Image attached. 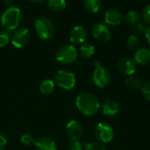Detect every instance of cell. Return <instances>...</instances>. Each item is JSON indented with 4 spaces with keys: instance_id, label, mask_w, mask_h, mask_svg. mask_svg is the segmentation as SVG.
<instances>
[{
    "instance_id": "obj_1",
    "label": "cell",
    "mask_w": 150,
    "mask_h": 150,
    "mask_svg": "<svg viewBox=\"0 0 150 150\" xmlns=\"http://www.w3.org/2000/svg\"><path fill=\"white\" fill-rule=\"evenodd\" d=\"M76 105L77 110L86 117L95 116L100 109V103L98 97L90 92H83L78 95Z\"/></svg>"
},
{
    "instance_id": "obj_2",
    "label": "cell",
    "mask_w": 150,
    "mask_h": 150,
    "mask_svg": "<svg viewBox=\"0 0 150 150\" xmlns=\"http://www.w3.org/2000/svg\"><path fill=\"white\" fill-rule=\"evenodd\" d=\"M22 19L23 15L21 10L16 6H10L3 12L1 17V24L4 30L11 32L17 29L20 26Z\"/></svg>"
},
{
    "instance_id": "obj_3",
    "label": "cell",
    "mask_w": 150,
    "mask_h": 150,
    "mask_svg": "<svg viewBox=\"0 0 150 150\" xmlns=\"http://www.w3.org/2000/svg\"><path fill=\"white\" fill-rule=\"evenodd\" d=\"M93 65L95 68L93 74H92L93 83L95 84V86L100 88H104L107 87L110 84L111 80H112L111 72L107 68L102 66L100 61L98 60L94 61Z\"/></svg>"
},
{
    "instance_id": "obj_4",
    "label": "cell",
    "mask_w": 150,
    "mask_h": 150,
    "mask_svg": "<svg viewBox=\"0 0 150 150\" xmlns=\"http://www.w3.org/2000/svg\"><path fill=\"white\" fill-rule=\"evenodd\" d=\"M34 27L40 39L47 41L51 39L54 34V26L47 17H40L35 20Z\"/></svg>"
},
{
    "instance_id": "obj_5",
    "label": "cell",
    "mask_w": 150,
    "mask_h": 150,
    "mask_svg": "<svg viewBox=\"0 0 150 150\" xmlns=\"http://www.w3.org/2000/svg\"><path fill=\"white\" fill-rule=\"evenodd\" d=\"M77 55L76 49L73 45L67 44L60 47L57 50L55 53V59L61 64L67 65L76 62L77 59Z\"/></svg>"
},
{
    "instance_id": "obj_6",
    "label": "cell",
    "mask_w": 150,
    "mask_h": 150,
    "mask_svg": "<svg viewBox=\"0 0 150 150\" xmlns=\"http://www.w3.org/2000/svg\"><path fill=\"white\" fill-rule=\"evenodd\" d=\"M76 76L68 70H60L54 75V83L61 88L70 90L76 86Z\"/></svg>"
},
{
    "instance_id": "obj_7",
    "label": "cell",
    "mask_w": 150,
    "mask_h": 150,
    "mask_svg": "<svg viewBox=\"0 0 150 150\" xmlns=\"http://www.w3.org/2000/svg\"><path fill=\"white\" fill-rule=\"evenodd\" d=\"M96 138L103 143H108L112 141L114 138V130L113 128L105 123H99L95 127L94 131Z\"/></svg>"
},
{
    "instance_id": "obj_8",
    "label": "cell",
    "mask_w": 150,
    "mask_h": 150,
    "mask_svg": "<svg viewBox=\"0 0 150 150\" xmlns=\"http://www.w3.org/2000/svg\"><path fill=\"white\" fill-rule=\"evenodd\" d=\"M31 40V34L28 29L20 28L16 30L11 36V42L12 45L18 49H21L26 46Z\"/></svg>"
},
{
    "instance_id": "obj_9",
    "label": "cell",
    "mask_w": 150,
    "mask_h": 150,
    "mask_svg": "<svg viewBox=\"0 0 150 150\" xmlns=\"http://www.w3.org/2000/svg\"><path fill=\"white\" fill-rule=\"evenodd\" d=\"M91 33L94 39L102 43L107 42L111 39V32L109 28L104 24H100V23L96 24L92 27Z\"/></svg>"
},
{
    "instance_id": "obj_10",
    "label": "cell",
    "mask_w": 150,
    "mask_h": 150,
    "mask_svg": "<svg viewBox=\"0 0 150 150\" xmlns=\"http://www.w3.org/2000/svg\"><path fill=\"white\" fill-rule=\"evenodd\" d=\"M66 134L71 141H78L83 135V126L76 120H70L66 125Z\"/></svg>"
},
{
    "instance_id": "obj_11",
    "label": "cell",
    "mask_w": 150,
    "mask_h": 150,
    "mask_svg": "<svg viewBox=\"0 0 150 150\" xmlns=\"http://www.w3.org/2000/svg\"><path fill=\"white\" fill-rule=\"evenodd\" d=\"M118 71L126 76H131L135 73L136 72V63L129 58V57H123L118 63Z\"/></svg>"
},
{
    "instance_id": "obj_12",
    "label": "cell",
    "mask_w": 150,
    "mask_h": 150,
    "mask_svg": "<svg viewBox=\"0 0 150 150\" xmlns=\"http://www.w3.org/2000/svg\"><path fill=\"white\" fill-rule=\"evenodd\" d=\"M87 36V31L82 26H76L69 32V40L74 44L83 43L86 41Z\"/></svg>"
},
{
    "instance_id": "obj_13",
    "label": "cell",
    "mask_w": 150,
    "mask_h": 150,
    "mask_svg": "<svg viewBox=\"0 0 150 150\" xmlns=\"http://www.w3.org/2000/svg\"><path fill=\"white\" fill-rule=\"evenodd\" d=\"M104 19H105V22L108 25L118 26L121 23L123 19V16L120 13V11H119L118 10L110 8L105 11V15H104Z\"/></svg>"
},
{
    "instance_id": "obj_14",
    "label": "cell",
    "mask_w": 150,
    "mask_h": 150,
    "mask_svg": "<svg viewBox=\"0 0 150 150\" xmlns=\"http://www.w3.org/2000/svg\"><path fill=\"white\" fill-rule=\"evenodd\" d=\"M102 112L107 117H114L120 111V104L114 100H106L101 107Z\"/></svg>"
},
{
    "instance_id": "obj_15",
    "label": "cell",
    "mask_w": 150,
    "mask_h": 150,
    "mask_svg": "<svg viewBox=\"0 0 150 150\" xmlns=\"http://www.w3.org/2000/svg\"><path fill=\"white\" fill-rule=\"evenodd\" d=\"M134 61L141 65H148L150 64V50L147 48L138 49L134 54Z\"/></svg>"
},
{
    "instance_id": "obj_16",
    "label": "cell",
    "mask_w": 150,
    "mask_h": 150,
    "mask_svg": "<svg viewBox=\"0 0 150 150\" xmlns=\"http://www.w3.org/2000/svg\"><path fill=\"white\" fill-rule=\"evenodd\" d=\"M35 147L37 150H58L54 141L47 136H43L37 140Z\"/></svg>"
},
{
    "instance_id": "obj_17",
    "label": "cell",
    "mask_w": 150,
    "mask_h": 150,
    "mask_svg": "<svg viewBox=\"0 0 150 150\" xmlns=\"http://www.w3.org/2000/svg\"><path fill=\"white\" fill-rule=\"evenodd\" d=\"M55 88V83L54 80L47 79L44 80L40 85V91L43 95H50L54 91Z\"/></svg>"
},
{
    "instance_id": "obj_18",
    "label": "cell",
    "mask_w": 150,
    "mask_h": 150,
    "mask_svg": "<svg viewBox=\"0 0 150 150\" xmlns=\"http://www.w3.org/2000/svg\"><path fill=\"white\" fill-rule=\"evenodd\" d=\"M95 53V47L91 43H83L79 49V54L83 58H89Z\"/></svg>"
},
{
    "instance_id": "obj_19",
    "label": "cell",
    "mask_w": 150,
    "mask_h": 150,
    "mask_svg": "<svg viewBox=\"0 0 150 150\" xmlns=\"http://www.w3.org/2000/svg\"><path fill=\"white\" fill-rule=\"evenodd\" d=\"M101 0H83L85 9L91 12H98L101 8Z\"/></svg>"
},
{
    "instance_id": "obj_20",
    "label": "cell",
    "mask_w": 150,
    "mask_h": 150,
    "mask_svg": "<svg viewBox=\"0 0 150 150\" xmlns=\"http://www.w3.org/2000/svg\"><path fill=\"white\" fill-rule=\"evenodd\" d=\"M47 5L54 11H62L66 8L67 3L66 0H48Z\"/></svg>"
},
{
    "instance_id": "obj_21",
    "label": "cell",
    "mask_w": 150,
    "mask_h": 150,
    "mask_svg": "<svg viewBox=\"0 0 150 150\" xmlns=\"http://www.w3.org/2000/svg\"><path fill=\"white\" fill-rule=\"evenodd\" d=\"M125 20L131 25H135L140 22L141 20V14L136 11H129L125 15Z\"/></svg>"
},
{
    "instance_id": "obj_22",
    "label": "cell",
    "mask_w": 150,
    "mask_h": 150,
    "mask_svg": "<svg viewBox=\"0 0 150 150\" xmlns=\"http://www.w3.org/2000/svg\"><path fill=\"white\" fill-rule=\"evenodd\" d=\"M126 86L129 88H132V89H139L142 88V82L139 79L135 78V77H128L127 78L126 81Z\"/></svg>"
},
{
    "instance_id": "obj_23",
    "label": "cell",
    "mask_w": 150,
    "mask_h": 150,
    "mask_svg": "<svg viewBox=\"0 0 150 150\" xmlns=\"http://www.w3.org/2000/svg\"><path fill=\"white\" fill-rule=\"evenodd\" d=\"M127 48L129 50H136L140 45L139 37L134 34H130L127 40Z\"/></svg>"
},
{
    "instance_id": "obj_24",
    "label": "cell",
    "mask_w": 150,
    "mask_h": 150,
    "mask_svg": "<svg viewBox=\"0 0 150 150\" xmlns=\"http://www.w3.org/2000/svg\"><path fill=\"white\" fill-rule=\"evenodd\" d=\"M20 142H21L22 144H24L25 146L33 147V146H35L36 140H35L31 134L25 133V134H23V135L20 137Z\"/></svg>"
},
{
    "instance_id": "obj_25",
    "label": "cell",
    "mask_w": 150,
    "mask_h": 150,
    "mask_svg": "<svg viewBox=\"0 0 150 150\" xmlns=\"http://www.w3.org/2000/svg\"><path fill=\"white\" fill-rule=\"evenodd\" d=\"M11 41V34L9 31L0 30V48L6 46Z\"/></svg>"
},
{
    "instance_id": "obj_26",
    "label": "cell",
    "mask_w": 150,
    "mask_h": 150,
    "mask_svg": "<svg viewBox=\"0 0 150 150\" xmlns=\"http://www.w3.org/2000/svg\"><path fill=\"white\" fill-rule=\"evenodd\" d=\"M141 90H142V94L143 97L146 100L150 101V81H147V82L143 83L142 85Z\"/></svg>"
},
{
    "instance_id": "obj_27",
    "label": "cell",
    "mask_w": 150,
    "mask_h": 150,
    "mask_svg": "<svg viewBox=\"0 0 150 150\" xmlns=\"http://www.w3.org/2000/svg\"><path fill=\"white\" fill-rule=\"evenodd\" d=\"M83 150H105V148L101 142H91L86 144Z\"/></svg>"
},
{
    "instance_id": "obj_28",
    "label": "cell",
    "mask_w": 150,
    "mask_h": 150,
    "mask_svg": "<svg viewBox=\"0 0 150 150\" xmlns=\"http://www.w3.org/2000/svg\"><path fill=\"white\" fill-rule=\"evenodd\" d=\"M147 30V27L145 26V24L142 23V22H139L135 25H134L133 27V31L134 33V34H142L143 33H145Z\"/></svg>"
},
{
    "instance_id": "obj_29",
    "label": "cell",
    "mask_w": 150,
    "mask_h": 150,
    "mask_svg": "<svg viewBox=\"0 0 150 150\" xmlns=\"http://www.w3.org/2000/svg\"><path fill=\"white\" fill-rule=\"evenodd\" d=\"M69 150H83V144L79 141H70L68 143Z\"/></svg>"
},
{
    "instance_id": "obj_30",
    "label": "cell",
    "mask_w": 150,
    "mask_h": 150,
    "mask_svg": "<svg viewBox=\"0 0 150 150\" xmlns=\"http://www.w3.org/2000/svg\"><path fill=\"white\" fill-rule=\"evenodd\" d=\"M142 17L144 19V21L148 24H150V4H147L143 10H142Z\"/></svg>"
},
{
    "instance_id": "obj_31",
    "label": "cell",
    "mask_w": 150,
    "mask_h": 150,
    "mask_svg": "<svg viewBox=\"0 0 150 150\" xmlns=\"http://www.w3.org/2000/svg\"><path fill=\"white\" fill-rule=\"evenodd\" d=\"M7 145V139L5 135L0 132V150H4Z\"/></svg>"
},
{
    "instance_id": "obj_32",
    "label": "cell",
    "mask_w": 150,
    "mask_h": 150,
    "mask_svg": "<svg viewBox=\"0 0 150 150\" xmlns=\"http://www.w3.org/2000/svg\"><path fill=\"white\" fill-rule=\"evenodd\" d=\"M145 34H146V38H147L149 43L150 44V26L147 27V30H146V32H145Z\"/></svg>"
},
{
    "instance_id": "obj_33",
    "label": "cell",
    "mask_w": 150,
    "mask_h": 150,
    "mask_svg": "<svg viewBox=\"0 0 150 150\" xmlns=\"http://www.w3.org/2000/svg\"><path fill=\"white\" fill-rule=\"evenodd\" d=\"M3 2H4V4H11V3H13V2H14V0H3Z\"/></svg>"
},
{
    "instance_id": "obj_34",
    "label": "cell",
    "mask_w": 150,
    "mask_h": 150,
    "mask_svg": "<svg viewBox=\"0 0 150 150\" xmlns=\"http://www.w3.org/2000/svg\"><path fill=\"white\" fill-rule=\"evenodd\" d=\"M31 2H33V3H36V4H39V3H41V2H43V1H45V0H30Z\"/></svg>"
}]
</instances>
